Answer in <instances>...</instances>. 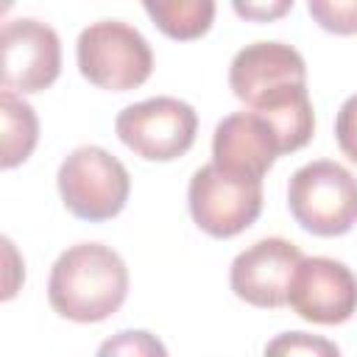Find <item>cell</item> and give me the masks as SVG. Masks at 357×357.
I'll return each instance as SVG.
<instances>
[{"label": "cell", "mask_w": 357, "mask_h": 357, "mask_svg": "<svg viewBox=\"0 0 357 357\" xmlns=\"http://www.w3.org/2000/svg\"><path fill=\"white\" fill-rule=\"evenodd\" d=\"M81 75L109 92L142 86L153 73L148 39L123 20H98L86 25L75 45Z\"/></svg>", "instance_id": "3"}, {"label": "cell", "mask_w": 357, "mask_h": 357, "mask_svg": "<svg viewBox=\"0 0 357 357\" xmlns=\"http://www.w3.org/2000/svg\"><path fill=\"white\" fill-rule=\"evenodd\" d=\"M307 11L329 33L337 36L357 33V0H310Z\"/></svg>", "instance_id": "17"}, {"label": "cell", "mask_w": 357, "mask_h": 357, "mask_svg": "<svg viewBox=\"0 0 357 357\" xmlns=\"http://www.w3.org/2000/svg\"><path fill=\"white\" fill-rule=\"evenodd\" d=\"M142 8L165 36L181 42L204 36L215 20V3L209 0H173V3L145 0Z\"/></svg>", "instance_id": "14"}, {"label": "cell", "mask_w": 357, "mask_h": 357, "mask_svg": "<svg viewBox=\"0 0 357 357\" xmlns=\"http://www.w3.org/2000/svg\"><path fill=\"white\" fill-rule=\"evenodd\" d=\"M287 84H307V64L293 45L254 42L237 50L229 64V86L245 106Z\"/></svg>", "instance_id": "10"}, {"label": "cell", "mask_w": 357, "mask_h": 357, "mask_svg": "<svg viewBox=\"0 0 357 357\" xmlns=\"http://www.w3.org/2000/svg\"><path fill=\"white\" fill-rule=\"evenodd\" d=\"M95 357H167V349L145 329H123L106 337Z\"/></svg>", "instance_id": "16"}, {"label": "cell", "mask_w": 357, "mask_h": 357, "mask_svg": "<svg viewBox=\"0 0 357 357\" xmlns=\"http://www.w3.org/2000/svg\"><path fill=\"white\" fill-rule=\"evenodd\" d=\"M276 156H282L279 139H276L273 128L259 114L234 112L215 126L212 165H218L229 173L262 181V176L271 170Z\"/></svg>", "instance_id": "11"}, {"label": "cell", "mask_w": 357, "mask_h": 357, "mask_svg": "<svg viewBox=\"0 0 357 357\" xmlns=\"http://www.w3.org/2000/svg\"><path fill=\"white\" fill-rule=\"evenodd\" d=\"M187 204L195 226L209 237L229 240L245 231L262 212V181L204 165L192 173Z\"/></svg>", "instance_id": "5"}, {"label": "cell", "mask_w": 357, "mask_h": 357, "mask_svg": "<svg viewBox=\"0 0 357 357\" xmlns=\"http://www.w3.org/2000/svg\"><path fill=\"white\" fill-rule=\"evenodd\" d=\"M296 223L315 237H340L357 223V178L332 159L301 165L287 184Z\"/></svg>", "instance_id": "2"}, {"label": "cell", "mask_w": 357, "mask_h": 357, "mask_svg": "<svg viewBox=\"0 0 357 357\" xmlns=\"http://www.w3.org/2000/svg\"><path fill=\"white\" fill-rule=\"evenodd\" d=\"M0 75L3 89L31 95L47 89L61 73L59 33L33 17H20L3 25L0 33Z\"/></svg>", "instance_id": "7"}, {"label": "cell", "mask_w": 357, "mask_h": 357, "mask_svg": "<svg viewBox=\"0 0 357 357\" xmlns=\"http://www.w3.org/2000/svg\"><path fill=\"white\" fill-rule=\"evenodd\" d=\"M335 139L340 145V151L357 162V95L346 98L337 117H335Z\"/></svg>", "instance_id": "18"}, {"label": "cell", "mask_w": 357, "mask_h": 357, "mask_svg": "<svg viewBox=\"0 0 357 357\" xmlns=\"http://www.w3.org/2000/svg\"><path fill=\"white\" fill-rule=\"evenodd\" d=\"M251 112L259 114L273 128L282 153H293L312 139L315 114H312V100H310L307 84L279 86V89L262 95L251 106Z\"/></svg>", "instance_id": "12"}, {"label": "cell", "mask_w": 357, "mask_h": 357, "mask_svg": "<svg viewBox=\"0 0 357 357\" xmlns=\"http://www.w3.org/2000/svg\"><path fill=\"white\" fill-rule=\"evenodd\" d=\"M290 8H293V0H279V3H234V11L240 17L259 20V22H268L273 17H282Z\"/></svg>", "instance_id": "19"}, {"label": "cell", "mask_w": 357, "mask_h": 357, "mask_svg": "<svg viewBox=\"0 0 357 357\" xmlns=\"http://www.w3.org/2000/svg\"><path fill=\"white\" fill-rule=\"evenodd\" d=\"M56 181L64 206L89 223L120 215L131 192V176L126 165L98 145H78L70 151L59 167Z\"/></svg>", "instance_id": "4"}, {"label": "cell", "mask_w": 357, "mask_h": 357, "mask_svg": "<svg viewBox=\"0 0 357 357\" xmlns=\"http://www.w3.org/2000/svg\"><path fill=\"white\" fill-rule=\"evenodd\" d=\"M114 131L137 156L148 162H170L192 148L198 114L190 103L159 95L126 106L114 120Z\"/></svg>", "instance_id": "6"}, {"label": "cell", "mask_w": 357, "mask_h": 357, "mask_svg": "<svg viewBox=\"0 0 357 357\" xmlns=\"http://www.w3.org/2000/svg\"><path fill=\"white\" fill-rule=\"evenodd\" d=\"M287 304L310 324H343L357 312V276L337 259L304 257L293 273Z\"/></svg>", "instance_id": "8"}, {"label": "cell", "mask_w": 357, "mask_h": 357, "mask_svg": "<svg viewBox=\"0 0 357 357\" xmlns=\"http://www.w3.org/2000/svg\"><path fill=\"white\" fill-rule=\"evenodd\" d=\"M0 123H3L0 167L11 170L33 153L36 139H39V120H36L33 106L22 95L3 89L0 92Z\"/></svg>", "instance_id": "13"}, {"label": "cell", "mask_w": 357, "mask_h": 357, "mask_svg": "<svg viewBox=\"0 0 357 357\" xmlns=\"http://www.w3.org/2000/svg\"><path fill=\"white\" fill-rule=\"evenodd\" d=\"M298 245L282 237H265L243 248L229 271V284L237 298L251 307L279 310L287 304L293 273L301 262Z\"/></svg>", "instance_id": "9"}, {"label": "cell", "mask_w": 357, "mask_h": 357, "mask_svg": "<svg viewBox=\"0 0 357 357\" xmlns=\"http://www.w3.org/2000/svg\"><path fill=\"white\" fill-rule=\"evenodd\" d=\"M265 357H340V349L321 335L282 332L265 346Z\"/></svg>", "instance_id": "15"}, {"label": "cell", "mask_w": 357, "mask_h": 357, "mask_svg": "<svg viewBox=\"0 0 357 357\" xmlns=\"http://www.w3.org/2000/svg\"><path fill=\"white\" fill-rule=\"evenodd\" d=\"M128 296V268L103 243H78L59 254L47 282L50 307L75 324L114 315Z\"/></svg>", "instance_id": "1"}]
</instances>
